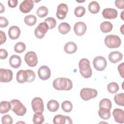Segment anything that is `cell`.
Segmentation results:
<instances>
[{"label": "cell", "instance_id": "cell-1", "mask_svg": "<svg viewBox=\"0 0 124 124\" xmlns=\"http://www.w3.org/2000/svg\"><path fill=\"white\" fill-rule=\"evenodd\" d=\"M53 86L57 90L69 91L72 89L73 83L72 81L68 78H59L53 81Z\"/></svg>", "mask_w": 124, "mask_h": 124}, {"label": "cell", "instance_id": "cell-2", "mask_svg": "<svg viewBox=\"0 0 124 124\" xmlns=\"http://www.w3.org/2000/svg\"><path fill=\"white\" fill-rule=\"evenodd\" d=\"M79 72L81 75L85 78H90L92 75V70L89 61L86 58L82 59L78 63Z\"/></svg>", "mask_w": 124, "mask_h": 124}, {"label": "cell", "instance_id": "cell-3", "mask_svg": "<svg viewBox=\"0 0 124 124\" xmlns=\"http://www.w3.org/2000/svg\"><path fill=\"white\" fill-rule=\"evenodd\" d=\"M12 110L18 116H23L26 112L27 109L21 101L17 99H13L10 101Z\"/></svg>", "mask_w": 124, "mask_h": 124}, {"label": "cell", "instance_id": "cell-4", "mask_svg": "<svg viewBox=\"0 0 124 124\" xmlns=\"http://www.w3.org/2000/svg\"><path fill=\"white\" fill-rule=\"evenodd\" d=\"M104 42L105 45L109 48H118L121 45V40L116 35L109 34L107 35L105 38Z\"/></svg>", "mask_w": 124, "mask_h": 124}, {"label": "cell", "instance_id": "cell-5", "mask_svg": "<svg viewBox=\"0 0 124 124\" xmlns=\"http://www.w3.org/2000/svg\"><path fill=\"white\" fill-rule=\"evenodd\" d=\"M98 94L97 91L93 89L84 88L80 92L81 98L85 101H88L92 98L97 96Z\"/></svg>", "mask_w": 124, "mask_h": 124}, {"label": "cell", "instance_id": "cell-6", "mask_svg": "<svg viewBox=\"0 0 124 124\" xmlns=\"http://www.w3.org/2000/svg\"><path fill=\"white\" fill-rule=\"evenodd\" d=\"M31 107L35 113H42L44 110L43 101L41 98L36 97L31 101Z\"/></svg>", "mask_w": 124, "mask_h": 124}, {"label": "cell", "instance_id": "cell-7", "mask_svg": "<svg viewBox=\"0 0 124 124\" xmlns=\"http://www.w3.org/2000/svg\"><path fill=\"white\" fill-rule=\"evenodd\" d=\"M93 65L94 68L99 71H103L107 65L106 59L101 56L95 57L93 60Z\"/></svg>", "mask_w": 124, "mask_h": 124}, {"label": "cell", "instance_id": "cell-8", "mask_svg": "<svg viewBox=\"0 0 124 124\" xmlns=\"http://www.w3.org/2000/svg\"><path fill=\"white\" fill-rule=\"evenodd\" d=\"M49 29V27L46 23L41 22L35 29L34 34L37 38L42 39L45 36V34Z\"/></svg>", "mask_w": 124, "mask_h": 124}, {"label": "cell", "instance_id": "cell-9", "mask_svg": "<svg viewBox=\"0 0 124 124\" xmlns=\"http://www.w3.org/2000/svg\"><path fill=\"white\" fill-rule=\"evenodd\" d=\"M24 60L27 65L30 67L35 66L38 63L37 55L34 51H31L26 53L24 57Z\"/></svg>", "mask_w": 124, "mask_h": 124}, {"label": "cell", "instance_id": "cell-10", "mask_svg": "<svg viewBox=\"0 0 124 124\" xmlns=\"http://www.w3.org/2000/svg\"><path fill=\"white\" fill-rule=\"evenodd\" d=\"M12 71L8 69H0V81L1 82H9L13 79Z\"/></svg>", "mask_w": 124, "mask_h": 124}, {"label": "cell", "instance_id": "cell-11", "mask_svg": "<svg viewBox=\"0 0 124 124\" xmlns=\"http://www.w3.org/2000/svg\"><path fill=\"white\" fill-rule=\"evenodd\" d=\"M38 75L41 79L43 80H46L49 79L50 77V69L46 65L41 66L38 70Z\"/></svg>", "mask_w": 124, "mask_h": 124}, {"label": "cell", "instance_id": "cell-12", "mask_svg": "<svg viewBox=\"0 0 124 124\" xmlns=\"http://www.w3.org/2000/svg\"><path fill=\"white\" fill-rule=\"evenodd\" d=\"M68 11V6L66 4L63 3L60 4L57 7L56 12L57 17L60 20L64 19L66 17Z\"/></svg>", "mask_w": 124, "mask_h": 124}, {"label": "cell", "instance_id": "cell-13", "mask_svg": "<svg viewBox=\"0 0 124 124\" xmlns=\"http://www.w3.org/2000/svg\"><path fill=\"white\" fill-rule=\"evenodd\" d=\"M33 1L31 0H23L19 6V10L23 13H29L33 8Z\"/></svg>", "mask_w": 124, "mask_h": 124}, {"label": "cell", "instance_id": "cell-14", "mask_svg": "<svg viewBox=\"0 0 124 124\" xmlns=\"http://www.w3.org/2000/svg\"><path fill=\"white\" fill-rule=\"evenodd\" d=\"M53 122L55 124H72V119L68 116H64L62 114H58L55 116Z\"/></svg>", "mask_w": 124, "mask_h": 124}, {"label": "cell", "instance_id": "cell-15", "mask_svg": "<svg viewBox=\"0 0 124 124\" xmlns=\"http://www.w3.org/2000/svg\"><path fill=\"white\" fill-rule=\"evenodd\" d=\"M87 26L84 22L79 21L75 23L74 26V31L78 36L83 35L86 31Z\"/></svg>", "mask_w": 124, "mask_h": 124}, {"label": "cell", "instance_id": "cell-16", "mask_svg": "<svg viewBox=\"0 0 124 124\" xmlns=\"http://www.w3.org/2000/svg\"><path fill=\"white\" fill-rule=\"evenodd\" d=\"M118 15L117 11L114 8H107L103 10L102 16L105 19H113L117 17Z\"/></svg>", "mask_w": 124, "mask_h": 124}, {"label": "cell", "instance_id": "cell-17", "mask_svg": "<svg viewBox=\"0 0 124 124\" xmlns=\"http://www.w3.org/2000/svg\"><path fill=\"white\" fill-rule=\"evenodd\" d=\"M112 115L115 122L120 124L124 123V111L123 109L115 108L113 110Z\"/></svg>", "mask_w": 124, "mask_h": 124}, {"label": "cell", "instance_id": "cell-18", "mask_svg": "<svg viewBox=\"0 0 124 124\" xmlns=\"http://www.w3.org/2000/svg\"><path fill=\"white\" fill-rule=\"evenodd\" d=\"M21 33L19 28L16 26H12L10 27L8 30V35L12 40L17 39L20 36Z\"/></svg>", "mask_w": 124, "mask_h": 124}, {"label": "cell", "instance_id": "cell-19", "mask_svg": "<svg viewBox=\"0 0 124 124\" xmlns=\"http://www.w3.org/2000/svg\"><path fill=\"white\" fill-rule=\"evenodd\" d=\"M123 57V56L122 53L117 51L111 52L108 56V58L109 61L113 63H117L121 61Z\"/></svg>", "mask_w": 124, "mask_h": 124}, {"label": "cell", "instance_id": "cell-20", "mask_svg": "<svg viewBox=\"0 0 124 124\" xmlns=\"http://www.w3.org/2000/svg\"><path fill=\"white\" fill-rule=\"evenodd\" d=\"M16 79L17 81L20 83H23L25 82H28V74L27 70H20L16 73Z\"/></svg>", "mask_w": 124, "mask_h": 124}, {"label": "cell", "instance_id": "cell-21", "mask_svg": "<svg viewBox=\"0 0 124 124\" xmlns=\"http://www.w3.org/2000/svg\"><path fill=\"white\" fill-rule=\"evenodd\" d=\"M9 62L11 67L14 68H17L20 66L22 62L21 58L19 56L13 55L10 57Z\"/></svg>", "mask_w": 124, "mask_h": 124}, {"label": "cell", "instance_id": "cell-22", "mask_svg": "<svg viewBox=\"0 0 124 124\" xmlns=\"http://www.w3.org/2000/svg\"><path fill=\"white\" fill-rule=\"evenodd\" d=\"M77 46L73 42H68L64 46V50L67 54H73L77 50Z\"/></svg>", "mask_w": 124, "mask_h": 124}, {"label": "cell", "instance_id": "cell-23", "mask_svg": "<svg viewBox=\"0 0 124 124\" xmlns=\"http://www.w3.org/2000/svg\"><path fill=\"white\" fill-rule=\"evenodd\" d=\"M99 109L98 110V115L99 117L103 119V120H107L111 116L110 114V110L108 108H99Z\"/></svg>", "mask_w": 124, "mask_h": 124}, {"label": "cell", "instance_id": "cell-24", "mask_svg": "<svg viewBox=\"0 0 124 124\" xmlns=\"http://www.w3.org/2000/svg\"><path fill=\"white\" fill-rule=\"evenodd\" d=\"M100 9V5L96 1H91L88 5V10L92 14L98 13L99 12Z\"/></svg>", "mask_w": 124, "mask_h": 124}, {"label": "cell", "instance_id": "cell-25", "mask_svg": "<svg viewBox=\"0 0 124 124\" xmlns=\"http://www.w3.org/2000/svg\"><path fill=\"white\" fill-rule=\"evenodd\" d=\"M101 31L104 33H107L111 31L113 25L111 22L108 21H104L100 25Z\"/></svg>", "mask_w": 124, "mask_h": 124}, {"label": "cell", "instance_id": "cell-26", "mask_svg": "<svg viewBox=\"0 0 124 124\" xmlns=\"http://www.w3.org/2000/svg\"><path fill=\"white\" fill-rule=\"evenodd\" d=\"M10 109H11L10 102L3 101L0 103V113L1 114L6 113L9 111Z\"/></svg>", "mask_w": 124, "mask_h": 124}, {"label": "cell", "instance_id": "cell-27", "mask_svg": "<svg viewBox=\"0 0 124 124\" xmlns=\"http://www.w3.org/2000/svg\"><path fill=\"white\" fill-rule=\"evenodd\" d=\"M47 108L51 112H55L59 108V104L55 100H50L47 103Z\"/></svg>", "mask_w": 124, "mask_h": 124}, {"label": "cell", "instance_id": "cell-28", "mask_svg": "<svg viewBox=\"0 0 124 124\" xmlns=\"http://www.w3.org/2000/svg\"><path fill=\"white\" fill-rule=\"evenodd\" d=\"M71 26L66 22H62L58 26V30L62 34H65L69 32Z\"/></svg>", "mask_w": 124, "mask_h": 124}, {"label": "cell", "instance_id": "cell-29", "mask_svg": "<svg viewBox=\"0 0 124 124\" xmlns=\"http://www.w3.org/2000/svg\"><path fill=\"white\" fill-rule=\"evenodd\" d=\"M25 23L29 26H33L37 22L36 17L32 15H29L26 16L24 19Z\"/></svg>", "mask_w": 124, "mask_h": 124}, {"label": "cell", "instance_id": "cell-30", "mask_svg": "<svg viewBox=\"0 0 124 124\" xmlns=\"http://www.w3.org/2000/svg\"><path fill=\"white\" fill-rule=\"evenodd\" d=\"M48 13V10L47 8H46L45 6H42L39 7L36 11V14L37 16L40 18L45 17L47 15Z\"/></svg>", "mask_w": 124, "mask_h": 124}, {"label": "cell", "instance_id": "cell-31", "mask_svg": "<svg viewBox=\"0 0 124 124\" xmlns=\"http://www.w3.org/2000/svg\"><path fill=\"white\" fill-rule=\"evenodd\" d=\"M107 89L109 93H115L118 91L119 86L118 83L115 82H112L108 84L107 86Z\"/></svg>", "mask_w": 124, "mask_h": 124}, {"label": "cell", "instance_id": "cell-32", "mask_svg": "<svg viewBox=\"0 0 124 124\" xmlns=\"http://www.w3.org/2000/svg\"><path fill=\"white\" fill-rule=\"evenodd\" d=\"M114 100L117 105L123 107L124 106V93L116 94L114 96Z\"/></svg>", "mask_w": 124, "mask_h": 124}, {"label": "cell", "instance_id": "cell-33", "mask_svg": "<svg viewBox=\"0 0 124 124\" xmlns=\"http://www.w3.org/2000/svg\"><path fill=\"white\" fill-rule=\"evenodd\" d=\"M99 108H103L111 109L112 107V103L111 101L108 98H103L99 102Z\"/></svg>", "mask_w": 124, "mask_h": 124}, {"label": "cell", "instance_id": "cell-34", "mask_svg": "<svg viewBox=\"0 0 124 124\" xmlns=\"http://www.w3.org/2000/svg\"><path fill=\"white\" fill-rule=\"evenodd\" d=\"M33 123L34 124H41L45 121V118L42 113H35L33 115Z\"/></svg>", "mask_w": 124, "mask_h": 124}, {"label": "cell", "instance_id": "cell-35", "mask_svg": "<svg viewBox=\"0 0 124 124\" xmlns=\"http://www.w3.org/2000/svg\"><path fill=\"white\" fill-rule=\"evenodd\" d=\"M62 108L64 112H70L72 110L73 105L69 101H64L62 104Z\"/></svg>", "mask_w": 124, "mask_h": 124}, {"label": "cell", "instance_id": "cell-36", "mask_svg": "<svg viewBox=\"0 0 124 124\" xmlns=\"http://www.w3.org/2000/svg\"><path fill=\"white\" fill-rule=\"evenodd\" d=\"M26 49L25 44L22 42H19L17 43L14 46V50L16 52L18 53H21L23 52Z\"/></svg>", "mask_w": 124, "mask_h": 124}, {"label": "cell", "instance_id": "cell-37", "mask_svg": "<svg viewBox=\"0 0 124 124\" xmlns=\"http://www.w3.org/2000/svg\"><path fill=\"white\" fill-rule=\"evenodd\" d=\"M85 12V8L83 6H79L75 8L74 10V14L77 17H81L84 15Z\"/></svg>", "mask_w": 124, "mask_h": 124}, {"label": "cell", "instance_id": "cell-38", "mask_svg": "<svg viewBox=\"0 0 124 124\" xmlns=\"http://www.w3.org/2000/svg\"><path fill=\"white\" fill-rule=\"evenodd\" d=\"M45 22L46 23L49 27V29H52L54 28L57 24L56 20L55 18L52 17H48L45 20Z\"/></svg>", "mask_w": 124, "mask_h": 124}, {"label": "cell", "instance_id": "cell-39", "mask_svg": "<svg viewBox=\"0 0 124 124\" xmlns=\"http://www.w3.org/2000/svg\"><path fill=\"white\" fill-rule=\"evenodd\" d=\"M1 122L2 124H12L13 123V120L10 115L6 114L2 117Z\"/></svg>", "mask_w": 124, "mask_h": 124}, {"label": "cell", "instance_id": "cell-40", "mask_svg": "<svg viewBox=\"0 0 124 124\" xmlns=\"http://www.w3.org/2000/svg\"><path fill=\"white\" fill-rule=\"evenodd\" d=\"M28 74V82H32L35 78V74L34 72L30 69L27 70Z\"/></svg>", "mask_w": 124, "mask_h": 124}, {"label": "cell", "instance_id": "cell-41", "mask_svg": "<svg viewBox=\"0 0 124 124\" xmlns=\"http://www.w3.org/2000/svg\"><path fill=\"white\" fill-rule=\"evenodd\" d=\"M9 24L8 20L4 17H0V28H5Z\"/></svg>", "mask_w": 124, "mask_h": 124}, {"label": "cell", "instance_id": "cell-42", "mask_svg": "<svg viewBox=\"0 0 124 124\" xmlns=\"http://www.w3.org/2000/svg\"><path fill=\"white\" fill-rule=\"evenodd\" d=\"M115 5L118 8L120 9H124V0H115Z\"/></svg>", "mask_w": 124, "mask_h": 124}, {"label": "cell", "instance_id": "cell-43", "mask_svg": "<svg viewBox=\"0 0 124 124\" xmlns=\"http://www.w3.org/2000/svg\"><path fill=\"white\" fill-rule=\"evenodd\" d=\"M8 52L5 49L3 48L0 49V58L1 59H5L8 57Z\"/></svg>", "mask_w": 124, "mask_h": 124}, {"label": "cell", "instance_id": "cell-44", "mask_svg": "<svg viewBox=\"0 0 124 124\" xmlns=\"http://www.w3.org/2000/svg\"><path fill=\"white\" fill-rule=\"evenodd\" d=\"M0 45L4 43L6 40V36L4 32L2 31H0Z\"/></svg>", "mask_w": 124, "mask_h": 124}, {"label": "cell", "instance_id": "cell-45", "mask_svg": "<svg viewBox=\"0 0 124 124\" xmlns=\"http://www.w3.org/2000/svg\"><path fill=\"white\" fill-rule=\"evenodd\" d=\"M18 1L17 0H9L8 1V4L10 7L14 8L17 5Z\"/></svg>", "mask_w": 124, "mask_h": 124}, {"label": "cell", "instance_id": "cell-46", "mask_svg": "<svg viewBox=\"0 0 124 124\" xmlns=\"http://www.w3.org/2000/svg\"><path fill=\"white\" fill-rule=\"evenodd\" d=\"M118 70L122 78H124V63L123 62L118 65Z\"/></svg>", "mask_w": 124, "mask_h": 124}, {"label": "cell", "instance_id": "cell-47", "mask_svg": "<svg viewBox=\"0 0 124 124\" xmlns=\"http://www.w3.org/2000/svg\"><path fill=\"white\" fill-rule=\"evenodd\" d=\"M0 13H2L4 11V7L3 6V5H2V4L1 3H0Z\"/></svg>", "mask_w": 124, "mask_h": 124}]
</instances>
